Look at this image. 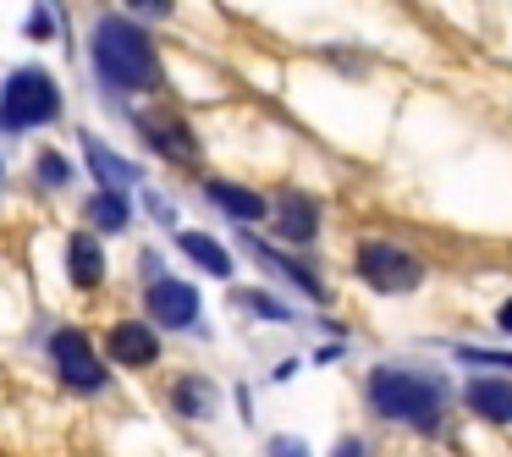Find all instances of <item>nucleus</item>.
<instances>
[{
	"label": "nucleus",
	"instance_id": "18",
	"mask_svg": "<svg viewBox=\"0 0 512 457\" xmlns=\"http://www.w3.org/2000/svg\"><path fill=\"white\" fill-rule=\"evenodd\" d=\"M39 177H45L50 188H61V182L72 177V166H67V160H61V155H56V149H50V155H39Z\"/></svg>",
	"mask_w": 512,
	"mask_h": 457
},
{
	"label": "nucleus",
	"instance_id": "13",
	"mask_svg": "<svg viewBox=\"0 0 512 457\" xmlns=\"http://www.w3.org/2000/svg\"><path fill=\"white\" fill-rule=\"evenodd\" d=\"M67 270H72V287H83V292H94V287L105 281V254H100V243H94L89 232L72 237V248H67Z\"/></svg>",
	"mask_w": 512,
	"mask_h": 457
},
{
	"label": "nucleus",
	"instance_id": "22",
	"mask_svg": "<svg viewBox=\"0 0 512 457\" xmlns=\"http://www.w3.org/2000/svg\"><path fill=\"white\" fill-rule=\"evenodd\" d=\"M270 457H309V452H303V441H292V435H276V441H270Z\"/></svg>",
	"mask_w": 512,
	"mask_h": 457
},
{
	"label": "nucleus",
	"instance_id": "21",
	"mask_svg": "<svg viewBox=\"0 0 512 457\" xmlns=\"http://www.w3.org/2000/svg\"><path fill=\"white\" fill-rule=\"evenodd\" d=\"M138 17H171V0H127Z\"/></svg>",
	"mask_w": 512,
	"mask_h": 457
},
{
	"label": "nucleus",
	"instance_id": "8",
	"mask_svg": "<svg viewBox=\"0 0 512 457\" xmlns=\"http://www.w3.org/2000/svg\"><path fill=\"white\" fill-rule=\"evenodd\" d=\"M276 232L287 237V243H314V232H320V204H314L309 193H281Z\"/></svg>",
	"mask_w": 512,
	"mask_h": 457
},
{
	"label": "nucleus",
	"instance_id": "6",
	"mask_svg": "<svg viewBox=\"0 0 512 457\" xmlns=\"http://www.w3.org/2000/svg\"><path fill=\"white\" fill-rule=\"evenodd\" d=\"M149 320L155 325H171V331H182V325L199 320V292L188 287V281H171V276H155L149 281Z\"/></svg>",
	"mask_w": 512,
	"mask_h": 457
},
{
	"label": "nucleus",
	"instance_id": "10",
	"mask_svg": "<svg viewBox=\"0 0 512 457\" xmlns=\"http://www.w3.org/2000/svg\"><path fill=\"white\" fill-rule=\"evenodd\" d=\"M83 160H89V171L105 182V193H127L138 182V166H127L122 155H111L94 133H83Z\"/></svg>",
	"mask_w": 512,
	"mask_h": 457
},
{
	"label": "nucleus",
	"instance_id": "25",
	"mask_svg": "<svg viewBox=\"0 0 512 457\" xmlns=\"http://www.w3.org/2000/svg\"><path fill=\"white\" fill-rule=\"evenodd\" d=\"M496 325H501V331L512 336V298H507V303H501V309H496Z\"/></svg>",
	"mask_w": 512,
	"mask_h": 457
},
{
	"label": "nucleus",
	"instance_id": "19",
	"mask_svg": "<svg viewBox=\"0 0 512 457\" xmlns=\"http://www.w3.org/2000/svg\"><path fill=\"white\" fill-rule=\"evenodd\" d=\"M463 364H490V369H512V353H485V347H457Z\"/></svg>",
	"mask_w": 512,
	"mask_h": 457
},
{
	"label": "nucleus",
	"instance_id": "12",
	"mask_svg": "<svg viewBox=\"0 0 512 457\" xmlns=\"http://www.w3.org/2000/svg\"><path fill=\"white\" fill-rule=\"evenodd\" d=\"M204 199H210L215 210H226L232 221H259V215H270V204L259 199V193L237 188V182H204Z\"/></svg>",
	"mask_w": 512,
	"mask_h": 457
},
{
	"label": "nucleus",
	"instance_id": "17",
	"mask_svg": "<svg viewBox=\"0 0 512 457\" xmlns=\"http://www.w3.org/2000/svg\"><path fill=\"white\" fill-rule=\"evenodd\" d=\"M89 210H94V221H100L105 232H122V226H127V199H122V193H94Z\"/></svg>",
	"mask_w": 512,
	"mask_h": 457
},
{
	"label": "nucleus",
	"instance_id": "24",
	"mask_svg": "<svg viewBox=\"0 0 512 457\" xmlns=\"http://www.w3.org/2000/svg\"><path fill=\"white\" fill-rule=\"evenodd\" d=\"M331 457H369V446L364 441H353V435H347V441H336V452Z\"/></svg>",
	"mask_w": 512,
	"mask_h": 457
},
{
	"label": "nucleus",
	"instance_id": "23",
	"mask_svg": "<svg viewBox=\"0 0 512 457\" xmlns=\"http://www.w3.org/2000/svg\"><path fill=\"white\" fill-rule=\"evenodd\" d=\"M28 39H50V12H45V6L28 17Z\"/></svg>",
	"mask_w": 512,
	"mask_h": 457
},
{
	"label": "nucleus",
	"instance_id": "16",
	"mask_svg": "<svg viewBox=\"0 0 512 457\" xmlns=\"http://www.w3.org/2000/svg\"><path fill=\"white\" fill-rule=\"evenodd\" d=\"M248 254H254V259H259V265H276V270H281V276H292V281H298V287H303V292H309V298H325V287H320V276H314V270H303V265H292V259H281V254H270V248H265V243H248Z\"/></svg>",
	"mask_w": 512,
	"mask_h": 457
},
{
	"label": "nucleus",
	"instance_id": "7",
	"mask_svg": "<svg viewBox=\"0 0 512 457\" xmlns=\"http://www.w3.org/2000/svg\"><path fill=\"white\" fill-rule=\"evenodd\" d=\"M105 347H111V358H116V364H127V369H149L160 358V336L149 331V325H138V320L111 325Z\"/></svg>",
	"mask_w": 512,
	"mask_h": 457
},
{
	"label": "nucleus",
	"instance_id": "2",
	"mask_svg": "<svg viewBox=\"0 0 512 457\" xmlns=\"http://www.w3.org/2000/svg\"><path fill=\"white\" fill-rule=\"evenodd\" d=\"M364 397L380 419L413 424V430H435V424H441V408H446L441 380L419 375V369H402V364H380L375 375H369Z\"/></svg>",
	"mask_w": 512,
	"mask_h": 457
},
{
	"label": "nucleus",
	"instance_id": "3",
	"mask_svg": "<svg viewBox=\"0 0 512 457\" xmlns=\"http://www.w3.org/2000/svg\"><path fill=\"white\" fill-rule=\"evenodd\" d=\"M56 111H61V89L39 67H17L6 78V89H0V127L6 133H28V127L50 122Z\"/></svg>",
	"mask_w": 512,
	"mask_h": 457
},
{
	"label": "nucleus",
	"instance_id": "4",
	"mask_svg": "<svg viewBox=\"0 0 512 457\" xmlns=\"http://www.w3.org/2000/svg\"><path fill=\"white\" fill-rule=\"evenodd\" d=\"M358 281L364 287H375V292H413L424 281V259L419 254H408L402 243H358Z\"/></svg>",
	"mask_w": 512,
	"mask_h": 457
},
{
	"label": "nucleus",
	"instance_id": "20",
	"mask_svg": "<svg viewBox=\"0 0 512 457\" xmlns=\"http://www.w3.org/2000/svg\"><path fill=\"white\" fill-rule=\"evenodd\" d=\"M243 298H248V309H254V314H270V320H292V309H281V303H270L265 292H243Z\"/></svg>",
	"mask_w": 512,
	"mask_h": 457
},
{
	"label": "nucleus",
	"instance_id": "15",
	"mask_svg": "<svg viewBox=\"0 0 512 457\" xmlns=\"http://www.w3.org/2000/svg\"><path fill=\"white\" fill-rule=\"evenodd\" d=\"M171 402H177V413H188V419H210L215 413V391H210V380H199V375L177 380Z\"/></svg>",
	"mask_w": 512,
	"mask_h": 457
},
{
	"label": "nucleus",
	"instance_id": "1",
	"mask_svg": "<svg viewBox=\"0 0 512 457\" xmlns=\"http://www.w3.org/2000/svg\"><path fill=\"white\" fill-rule=\"evenodd\" d=\"M94 72H100L111 89L122 94H144L160 89V56L149 45V34L138 23H122V17H105L94 28Z\"/></svg>",
	"mask_w": 512,
	"mask_h": 457
},
{
	"label": "nucleus",
	"instance_id": "9",
	"mask_svg": "<svg viewBox=\"0 0 512 457\" xmlns=\"http://www.w3.org/2000/svg\"><path fill=\"white\" fill-rule=\"evenodd\" d=\"M463 402L485 424H512V380H468Z\"/></svg>",
	"mask_w": 512,
	"mask_h": 457
},
{
	"label": "nucleus",
	"instance_id": "14",
	"mask_svg": "<svg viewBox=\"0 0 512 457\" xmlns=\"http://www.w3.org/2000/svg\"><path fill=\"white\" fill-rule=\"evenodd\" d=\"M177 243H182V254H188L193 265H204L210 276H232V254H226L215 237H204V232H177Z\"/></svg>",
	"mask_w": 512,
	"mask_h": 457
},
{
	"label": "nucleus",
	"instance_id": "11",
	"mask_svg": "<svg viewBox=\"0 0 512 457\" xmlns=\"http://www.w3.org/2000/svg\"><path fill=\"white\" fill-rule=\"evenodd\" d=\"M144 138L160 149V155H171V160H199V144H193V133L177 122V116H144Z\"/></svg>",
	"mask_w": 512,
	"mask_h": 457
},
{
	"label": "nucleus",
	"instance_id": "5",
	"mask_svg": "<svg viewBox=\"0 0 512 457\" xmlns=\"http://www.w3.org/2000/svg\"><path fill=\"white\" fill-rule=\"evenodd\" d=\"M50 358H56V369H61V386H72L78 397H94V391L111 386V375H105V364L94 358V347L83 331H56L50 336Z\"/></svg>",
	"mask_w": 512,
	"mask_h": 457
}]
</instances>
